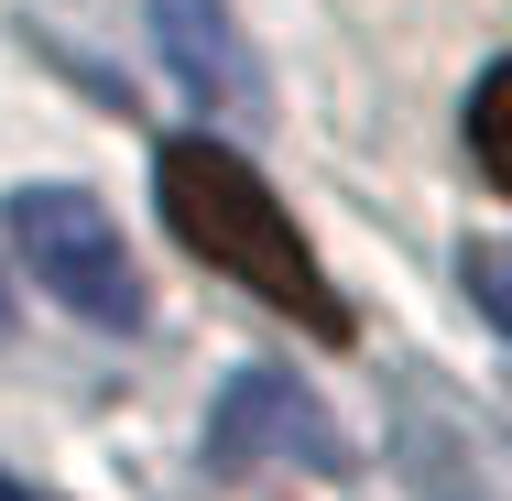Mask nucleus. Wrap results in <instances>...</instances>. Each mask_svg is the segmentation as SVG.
Masks as SVG:
<instances>
[{
	"label": "nucleus",
	"mask_w": 512,
	"mask_h": 501,
	"mask_svg": "<svg viewBox=\"0 0 512 501\" xmlns=\"http://www.w3.org/2000/svg\"><path fill=\"white\" fill-rule=\"evenodd\" d=\"M153 207H164V229L197 251L207 273L251 284L262 305H284V316L316 327V338H349V305H338V284L316 273L306 229L284 218V197H273L229 142H207V131L164 142V153H153Z\"/></svg>",
	"instance_id": "f257e3e1"
},
{
	"label": "nucleus",
	"mask_w": 512,
	"mask_h": 501,
	"mask_svg": "<svg viewBox=\"0 0 512 501\" xmlns=\"http://www.w3.org/2000/svg\"><path fill=\"white\" fill-rule=\"evenodd\" d=\"M0 240H11V262L66 316L142 327V273H131V251H120V229H109V207L88 186H22V197L0 207Z\"/></svg>",
	"instance_id": "f03ea898"
},
{
	"label": "nucleus",
	"mask_w": 512,
	"mask_h": 501,
	"mask_svg": "<svg viewBox=\"0 0 512 501\" xmlns=\"http://www.w3.org/2000/svg\"><path fill=\"white\" fill-rule=\"evenodd\" d=\"M207 458L218 469H349V447H338V425H327V403L295 382V371H273V360H251V371H229L218 382V414H207Z\"/></svg>",
	"instance_id": "7ed1b4c3"
},
{
	"label": "nucleus",
	"mask_w": 512,
	"mask_h": 501,
	"mask_svg": "<svg viewBox=\"0 0 512 501\" xmlns=\"http://www.w3.org/2000/svg\"><path fill=\"white\" fill-rule=\"evenodd\" d=\"M469 153H480V186H512V66L469 88Z\"/></svg>",
	"instance_id": "20e7f679"
},
{
	"label": "nucleus",
	"mask_w": 512,
	"mask_h": 501,
	"mask_svg": "<svg viewBox=\"0 0 512 501\" xmlns=\"http://www.w3.org/2000/svg\"><path fill=\"white\" fill-rule=\"evenodd\" d=\"M469 284H480V305L512 327V295H502V262H491V251H469Z\"/></svg>",
	"instance_id": "39448f33"
},
{
	"label": "nucleus",
	"mask_w": 512,
	"mask_h": 501,
	"mask_svg": "<svg viewBox=\"0 0 512 501\" xmlns=\"http://www.w3.org/2000/svg\"><path fill=\"white\" fill-rule=\"evenodd\" d=\"M0 501H44V491H22V480H0Z\"/></svg>",
	"instance_id": "423d86ee"
},
{
	"label": "nucleus",
	"mask_w": 512,
	"mask_h": 501,
	"mask_svg": "<svg viewBox=\"0 0 512 501\" xmlns=\"http://www.w3.org/2000/svg\"><path fill=\"white\" fill-rule=\"evenodd\" d=\"M0 327H11V273H0Z\"/></svg>",
	"instance_id": "0eeeda50"
}]
</instances>
